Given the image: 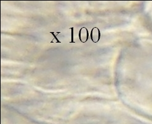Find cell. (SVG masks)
Listing matches in <instances>:
<instances>
[{
  "label": "cell",
  "mask_w": 152,
  "mask_h": 124,
  "mask_svg": "<svg viewBox=\"0 0 152 124\" xmlns=\"http://www.w3.org/2000/svg\"><path fill=\"white\" fill-rule=\"evenodd\" d=\"M91 40L94 43H97L101 38V32L97 27H94L90 33Z\"/></svg>",
  "instance_id": "2"
},
{
  "label": "cell",
  "mask_w": 152,
  "mask_h": 124,
  "mask_svg": "<svg viewBox=\"0 0 152 124\" xmlns=\"http://www.w3.org/2000/svg\"><path fill=\"white\" fill-rule=\"evenodd\" d=\"M70 29L72 30V41H70V43H75V41H73V27L72 28H70Z\"/></svg>",
  "instance_id": "4"
},
{
  "label": "cell",
  "mask_w": 152,
  "mask_h": 124,
  "mask_svg": "<svg viewBox=\"0 0 152 124\" xmlns=\"http://www.w3.org/2000/svg\"><path fill=\"white\" fill-rule=\"evenodd\" d=\"M50 33H51V34L52 35H53V37H54V39H56V40H57V43H61V42H60V41H59V40H58V38H57V36H56V35L54 34V32H50Z\"/></svg>",
  "instance_id": "3"
},
{
  "label": "cell",
  "mask_w": 152,
  "mask_h": 124,
  "mask_svg": "<svg viewBox=\"0 0 152 124\" xmlns=\"http://www.w3.org/2000/svg\"><path fill=\"white\" fill-rule=\"evenodd\" d=\"M89 38V32L86 27H82L79 31V38L82 43H86Z\"/></svg>",
  "instance_id": "1"
}]
</instances>
